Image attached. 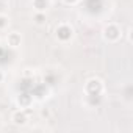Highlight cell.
Instances as JSON below:
<instances>
[{
	"instance_id": "cell-11",
	"label": "cell",
	"mask_w": 133,
	"mask_h": 133,
	"mask_svg": "<svg viewBox=\"0 0 133 133\" xmlns=\"http://www.w3.org/2000/svg\"><path fill=\"white\" fill-rule=\"evenodd\" d=\"M2 124H3V119H2V116H0V128H2Z\"/></svg>"
},
{
	"instance_id": "cell-8",
	"label": "cell",
	"mask_w": 133,
	"mask_h": 133,
	"mask_svg": "<svg viewBox=\"0 0 133 133\" xmlns=\"http://www.w3.org/2000/svg\"><path fill=\"white\" fill-rule=\"evenodd\" d=\"M10 25V17L5 14H0V30H5Z\"/></svg>"
},
{
	"instance_id": "cell-7",
	"label": "cell",
	"mask_w": 133,
	"mask_h": 133,
	"mask_svg": "<svg viewBox=\"0 0 133 133\" xmlns=\"http://www.w3.org/2000/svg\"><path fill=\"white\" fill-rule=\"evenodd\" d=\"M33 22H35L36 25H44V24L47 22V16H45V13H44V11H36L35 16H33Z\"/></svg>"
},
{
	"instance_id": "cell-1",
	"label": "cell",
	"mask_w": 133,
	"mask_h": 133,
	"mask_svg": "<svg viewBox=\"0 0 133 133\" xmlns=\"http://www.w3.org/2000/svg\"><path fill=\"white\" fill-rule=\"evenodd\" d=\"M85 91H86V94L91 96V97H99V96L103 92V83H102L99 78H91V80L86 82Z\"/></svg>"
},
{
	"instance_id": "cell-4",
	"label": "cell",
	"mask_w": 133,
	"mask_h": 133,
	"mask_svg": "<svg viewBox=\"0 0 133 133\" xmlns=\"http://www.w3.org/2000/svg\"><path fill=\"white\" fill-rule=\"evenodd\" d=\"M11 122H13L14 125H17V127H22V125H25V124L28 122L27 111H25V110H22V108L16 110V111L13 113V116H11Z\"/></svg>"
},
{
	"instance_id": "cell-5",
	"label": "cell",
	"mask_w": 133,
	"mask_h": 133,
	"mask_svg": "<svg viewBox=\"0 0 133 133\" xmlns=\"http://www.w3.org/2000/svg\"><path fill=\"white\" fill-rule=\"evenodd\" d=\"M21 42H22V36H21V33H17V31H11V33H8V36H6V44H8L10 47H19Z\"/></svg>"
},
{
	"instance_id": "cell-2",
	"label": "cell",
	"mask_w": 133,
	"mask_h": 133,
	"mask_svg": "<svg viewBox=\"0 0 133 133\" xmlns=\"http://www.w3.org/2000/svg\"><path fill=\"white\" fill-rule=\"evenodd\" d=\"M121 36H122V31L116 24H108L103 28V38L108 42H116V41H119Z\"/></svg>"
},
{
	"instance_id": "cell-6",
	"label": "cell",
	"mask_w": 133,
	"mask_h": 133,
	"mask_svg": "<svg viewBox=\"0 0 133 133\" xmlns=\"http://www.w3.org/2000/svg\"><path fill=\"white\" fill-rule=\"evenodd\" d=\"M49 5H50V0H33V8H35V11H47V8H49Z\"/></svg>"
},
{
	"instance_id": "cell-9",
	"label": "cell",
	"mask_w": 133,
	"mask_h": 133,
	"mask_svg": "<svg viewBox=\"0 0 133 133\" xmlns=\"http://www.w3.org/2000/svg\"><path fill=\"white\" fill-rule=\"evenodd\" d=\"M64 2L68 3V5H75V3L78 2V0H64Z\"/></svg>"
},
{
	"instance_id": "cell-10",
	"label": "cell",
	"mask_w": 133,
	"mask_h": 133,
	"mask_svg": "<svg viewBox=\"0 0 133 133\" xmlns=\"http://www.w3.org/2000/svg\"><path fill=\"white\" fill-rule=\"evenodd\" d=\"M3 78H5V75H3V72H2V71H0V83L3 82Z\"/></svg>"
},
{
	"instance_id": "cell-3",
	"label": "cell",
	"mask_w": 133,
	"mask_h": 133,
	"mask_svg": "<svg viewBox=\"0 0 133 133\" xmlns=\"http://www.w3.org/2000/svg\"><path fill=\"white\" fill-rule=\"evenodd\" d=\"M56 38L61 42H66L72 38V28L68 24H61L59 27H56Z\"/></svg>"
}]
</instances>
